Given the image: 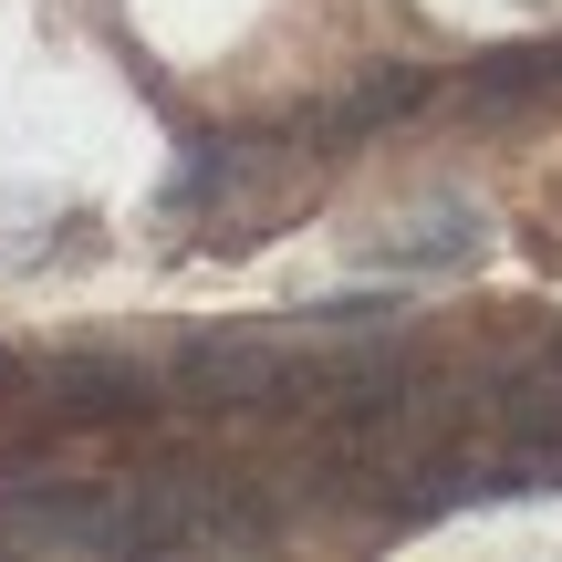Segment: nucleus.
I'll return each instance as SVG.
<instances>
[{"instance_id": "2", "label": "nucleus", "mask_w": 562, "mask_h": 562, "mask_svg": "<svg viewBox=\"0 0 562 562\" xmlns=\"http://www.w3.org/2000/svg\"><path fill=\"white\" fill-rule=\"evenodd\" d=\"M313 364L281 334H199L167 364V406H199V417H281V406H313Z\"/></svg>"}, {"instance_id": "6", "label": "nucleus", "mask_w": 562, "mask_h": 562, "mask_svg": "<svg viewBox=\"0 0 562 562\" xmlns=\"http://www.w3.org/2000/svg\"><path fill=\"white\" fill-rule=\"evenodd\" d=\"M459 104H480V115H521V104H562V32L542 42H501V53H480L459 74Z\"/></svg>"}, {"instance_id": "3", "label": "nucleus", "mask_w": 562, "mask_h": 562, "mask_svg": "<svg viewBox=\"0 0 562 562\" xmlns=\"http://www.w3.org/2000/svg\"><path fill=\"white\" fill-rule=\"evenodd\" d=\"M438 104V74L427 63H364L344 94H323L313 115L292 125L313 157H344V146H364V136H385V125H406V115H427Z\"/></svg>"}, {"instance_id": "1", "label": "nucleus", "mask_w": 562, "mask_h": 562, "mask_svg": "<svg viewBox=\"0 0 562 562\" xmlns=\"http://www.w3.org/2000/svg\"><path fill=\"white\" fill-rule=\"evenodd\" d=\"M302 209H313V167H292L281 136H199L188 167L167 178L157 220H199L209 250H261Z\"/></svg>"}, {"instance_id": "5", "label": "nucleus", "mask_w": 562, "mask_h": 562, "mask_svg": "<svg viewBox=\"0 0 562 562\" xmlns=\"http://www.w3.org/2000/svg\"><path fill=\"white\" fill-rule=\"evenodd\" d=\"M364 261H385V271H480L490 261V220H480V209H459V199H438V209H417V220L375 229Z\"/></svg>"}, {"instance_id": "4", "label": "nucleus", "mask_w": 562, "mask_h": 562, "mask_svg": "<svg viewBox=\"0 0 562 562\" xmlns=\"http://www.w3.org/2000/svg\"><path fill=\"white\" fill-rule=\"evenodd\" d=\"M42 385H53V406L83 417V427H136V417L167 406V375H146V364H125V355H53Z\"/></svg>"}, {"instance_id": "7", "label": "nucleus", "mask_w": 562, "mask_h": 562, "mask_svg": "<svg viewBox=\"0 0 562 562\" xmlns=\"http://www.w3.org/2000/svg\"><path fill=\"white\" fill-rule=\"evenodd\" d=\"M0 385H21V364H11V355H0Z\"/></svg>"}]
</instances>
